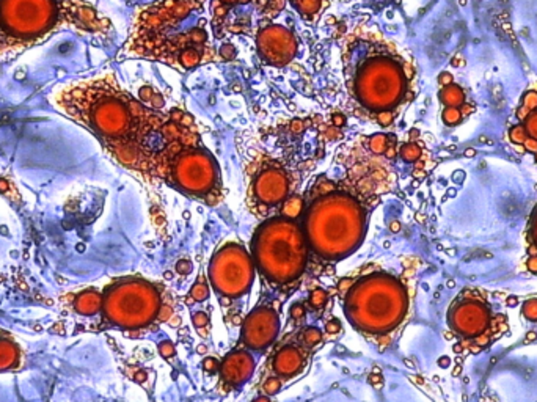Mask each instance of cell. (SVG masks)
I'll return each instance as SVG.
<instances>
[{
	"label": "cell",
	"mask_w": 537,
	"mask_h": 402,
	"mask_svg": "<svg viewBox=\"0 0 537 402\" xmlns=\"http://www.w3.org/2000/svg\"><path fill=\"white\" fill-rule=\"evenodd\" d=\"M52 104L101 142L115 161L146 178L179 143L200 135L193 116L181 109L162 112L124 90L114 74L80 79L55 90Z\"/></svg>",
	"instance_id": "cell-1"
},
{
	"label": "cell",
	"mask_w": 537,
	"mask_h": 402,
	"mask_svg": "<svg viewBox=\"0 0 537 402\" xmlns=\"http://www.w3.org/2000/svg\"><path fill=\"white\" fill-rule=\"evenodd\" d=\"M206 0H156L132 20L121 57L145 59L191 71L212 63L219 54L209 41Z\"/></svg>",
	"instance_id": "cell-2"
},
{
	"label": "cell",
	"mask_w": 537,
	"mask_h": 402,
	"mask_svg": "<svg viewBox=\"0 0 537 402\" xmlns=\"http://www.w3.org/2000/svg\"><path fill=\"white\" fill-rule=\"evenodd\" d=\"M343 60L347 92L361 112L374 118L394 114L402 101L411 98L409 80L414 69L380 35L352 33Z\"/></svg>",
	"instance_id": "cell-3"
},
{
	"label": "cell",
	"mask_w": 537,
	"mask_h": 402,
	"mask_svg": "<svg viewBox=\"0 0 537 402\" xmlns=\"http://www.w3.org/2000/svg\"><path fill=\"white\" fill-rule=\"evenodd\" d=\"M111 24L87 0H0V60L60 30L107 35Z\"/></svg>",
	"instance_id": "cell-4"
},
{
	"label": "cell",
	"mask_w": 537,
	"mask_h": 402,
	"mask_svg": "<svg viewBox=\"0 0 537 402\" xmlns=\"http://www.w3.org/2000/svg\"><path fill=\"white\" fill-rule=\"evenodd\" d=\"M313 203L306 212V234L318 252L341 256L360 244L365 234L366 209L337 183L322 178L313 189Z\"/></svg>",
	"instance_id": "cell-5"
},
{
	"label": "cell",
	"mask_w": 537,
	"mask_h": 402,
	"mask_svg": "<svg viewBox=\"0 0 537 402\" xmlns=\"http://www.w3.org/2000/svg\"><path fill=\"white\" fill-rule=\"evenodd\" d=\"M159 178L179 187V190L205 198L209 205L222 200L219 165L201 138L179 145L165 159Z\"/></svg>",
	"instance_id": "cell-6"
},
{
	"label": "cell",
	"mask_w": 537,
	"mask_h": 402,
	"mask_svg": "<svg viewBox=\"0 0 537 402\" xmlns=\"http://www.w3.org/2000/svg\"><path fill=\"white\" fill-rule=\"evenodd\" d=\"M255 255L261 266L277 280H288L301 272L305 261V239L289 219H272L255 236Z\"/></svg>",
	"instance_id": "cell-7"
},
{
	"label": "cell",
	"mask_w": 537,
	"mask_h": 402,
	"mask_svg": "<svg viewBox=\"0 0 537 402\" xmlns=\"http://www.w3.org/2000/svg\"><path fill=\"white\" fill-rule=\"evenodd\" d=\"M449 329L465 343V349L478 353L507 331L505 315L493 313L487 294L469 288L449 308Z\"/></svg>",
	"instance_id": "cell-8"
},
{
	"label": "cell",
	"mask_w": 537,
	"mask_h": 402,
	"mask_svg": "<svg viewBox=\"0 0 537 402\" xmlns=\"http://www.w3.org/2000/svg\"><path fill=\"white\" fill-rule=\"evenodd\" d=\"M157 310V296L140 283H124L111 289L106 299V313L111 322L137 327L148 322Z\"/></svg>",
	"instance_id": "cell-9"
},
{
	"label": "cell",
	"mask_w": 537,
	"mask_h": 402,
	"mask_svg": "<svg viewBox=\"0 0 537 402\" xmlns=\"http://www.w3.org/2000/svg\"><path fill=\"white\" fill-rule=\"evenodd\" d=\"M256 49L260 57L270 66L282 68L289 65L296 57L297 39L288 27L269 24L256 35Z\"/></svg>",
	"instance_id": "cell-10"
},
{
	"label": "cell",
	"mask_w": 537,
	"mask_h": 402,
	"mask_svg": "<svg viewBox=\"0 0 537 402\" xmlns=\"http://www.w3.org/2000/svg\"><path fill=\"white\" fill-rule=\"evenodd\" d=\"M252 192L255 201L263 206L280 205L289 193V178L280 164L267 162L256 175Z\"/></svg>",
	"instance_id": "cell-11"
},
{
	"label": "cell",
	"mask_w": 537,
	"mask_h": 402,
	"mask_svg": "<svg viewBox=\"0 0 537 402\" xmlns=\"http://www.w3.org/2000/svg\"><path fill=\"white\" fill-rule=\"evenodd\" d=\"M248 322L258 325V330L247 331V341L253 348H263L272 341L277 331V317L269 310H261L248 319Z\"/></svg>",
	"instance_id": "cell-12"
},
{
	"label": "cell",
	"mask_w": 537,
	"mask_h": 402,
	"mask_svg": "<svg viewBox=\"0 0 537 402\" xmlns=\"http://www.w3.org/2000/svg\"><path fill=\"white\" fill-rule=\"evenodd\" d=\"M252 358L246 355V353H234V355H229L225 365H223V374L234 384L242 382L252 372Z\"/></svg>",
	"instance_id": "cell-13"
},
{
	"label": "cell",
	"mask_w": 537,
	"mask_h": 402,
	"mask_svg": "<svg viewBox=\"0 0 537 402\" xmlns=\"http://www.w3.org/2000/svg\"><path fill=\"white\" fill-rule=\"evenodd\" d=\"M302 368L301 353L294 349H284L275 358V370L282 376H292Z\"/></svg>",
	"instance_id": "cell-14"
},
{
	"label": "cell",
	"mask_w": 537,
	"mask_h": 402,
	"mask_svg": "<svg viewBox=\"0 0 537 402\" xmlns=\"http://www.w3.org/2000/svg\"><path fill=\"white\" fill-rule=\"evenodd\" d=\"M101 303H102V299L99 293H96V291H85V293H82L78 296V299H76V310L79 311L80 315H95L97 310L101 308Z\"/></svg>",
	"instance_id": "cell-15"
},
{
	"label": "cell",
	"mask_w": 537,
	"mask_h": 402,
	"mask_svg": "<svg viewBox=\"0 0 537 402\" xmlns=\"http://www.w3.org/2000/svg\"><path fill=\"white\" fill-rule=\"evenodd\" d=\"M19 363V349L8 339H0V371L15 368Z\"/></svg>",
	"instance_id": "cell-16"
},
{
	"label": "cell",
	"mask_w": 537,
	"mask_h": 402,
	"mask_svg": "<svg viewBox=\"0 0 537 402\" xmlns=\"http://www.w3.org/2000/svg\"><path fill=\"white\" fill-rule=\"evenodd\" d=\"M252 0H212L211 4V13H212V27L217 29L219 23H222L223 18H227L229 8H234L237 5H246L250 4Z\"/></svg>",
	"instance_id": "cell-17"
},
{
	"label": "cell",
	"mask_w": 537,
	"mask_h": 402,
	"mask_svg": "<svg viewBox=\"0 0 537 402\" xmlns=\"http://www.w3.org/2000/svg\"><path fill=\"white\" fill-rule=\"evenodd\" d=\"M291 2L303 18L318 16L325 6L324 0H291Z\"/></svg>",
	"instance_id": "cell-18"
},
{
	"label": "cell",
	"mask_w": 537,
	"mask_h": 402,
	"mask_svg": "<svg viewBox=\"0 0 537 402\" xmlns=\"http://www.w3.org/2000/svg\"><path fill=\"white\" fill-rule=\"evenodd\" d=\"M303 211V201L301 197H291L289 200L284 201V205L282 207V214L284 217L288 219H296L302 214Z\"/></svg>",
	"instance_id": "cell-19"
},
{
	"label": "cell",
	"mask_w": 537,
	"mask_h": 402,
	"mask_svg": "<svg viewBox=\"0 0 537 402\" xmlns=\"http://www.w3.org/2000/svg\"><path fill=\"white\" fill-rule=\"evenodd\" d=\"M528 253L529 260L526 266L531 272L537 274V225L533 228V231L528 234Z\"/></svg>",
	"instance_id": "cell-20"
},
{
	"label": "cell",
	"mask_w": 537,
	"mask_h": 402,
	"mask_svg": "<svg viewBox=\"0 0 537 402\" xmlns=\"http://www.w3.org/2000/svg\"><path fill=\"white\" fill-rule=\"evenodd\" d=\"M368 147H369V151H371L373 154H385V151L390 147V140H388L387 135L374 134V135L369 137Z\"/></svg>",
	"instance_id": "cell-21"
},
{
	"label": "cell",
	"mask_w": 537,
	"mask_h": 402,
	"mask_svg": "<svg viewBox=\"0 0 537 402\" xmlns=\"http://www.w3.org/2000/svg\"><path fill=\"white\" fill-rule=\"evenodd\" d=\"M420 154H421V150L415 143H407L401 148V156H402L404 161H407V162L416 161V159L420 157Z\"/></svg>",
	"instance_id": "cell-22"
},
{
	"label": "cell",
	"mask_w": 537,
	"mask_h": 402,
	"mask_svg": "<svg viewBox=\"0 0 537 402\" xmlns=\"http://www.w3.org/2000/svg\"><path fill=\"white\" fill-rule=\"evenodd\" d=\"M523 316L533 322L537 321V299H531L523 305Z\"/></svg>",
	"instance_id": "cell-23"
},
{
	"label": "cell",
	"mask_w": 537,
	"mask_h": 402,
	"mask_svg": "<svg viewBox=\"0 0 537 402\" xmlns=\"http://www.w3.org/2000/svg\"><path fill=\"white\" fill-rule=\"evenodd\" d=\"M207 294H209L207 286L205 285V283H201V281L197 283V285H195L192 288V291H191V297H192L193 300H205L206 297H207Z\"/></svg>",
	"instance_id": "cell-24"
},
{
	"label": "cell",
	"mask_w": 537,
	"mask_h": 402,
	"mask_svg": "<svg viewBox=\"0 0 537 402\" xmlns=\"http://www.w3.org/2000/svg\"><path fill=\"white\" fill-rule=\"evenodd\" d=\"M325 302H327V294H325V291H322V289H316L310 297L311 307H315V308L324 307Z\"/></svg>",
	"instance_id": "cell-25"
},
{
	"label": "cell",
	"mask_w": 537,
	"mask_h": 402,
	"mask_svg": "<svg viewBox=\"0 0 537 402\" xmlns=\"http://www.w3.org/2000/svg\"><path fill=\"white\" fill-rule=\"evenodd\" d=\"M457 90H456V87H449V88H446L445 90V93H443V99H445V102L446 104H452V106H454V104H459L460 101H459V98H457Z\"/></svg>",
	"instance_id": "cell-26"
},
{
	"label": "cell",
	"mask_w": 537,
	"mask_h": 402,
	"mask_svg": "<svg viewBox=\"0 0 537 402\" xmlns=\"http://www.w3.org/2000/svg\"><path fill=\"white\" fill-rule=\"evenodd\" d=\"M234 55H236L234 46H231V44H225V46H222V47H220L219 57L223 59L225 61H229L231 59H234Z\"/></svg>",
	"instance_id": "cell-27"
},
{
	"label": "cell",
	"mask_w": 537,
	"mask_h": 402,
	"mask_svg": "<svg viewBox=\"0 0 537 402\" xmlns=\"http://www.w3.org/2000/svg\"><path fill=\"white\" fill-rule=\"evenodd\" d=\"M282 382L278 379H269L266 384H264V391L267 394H275L278 390H280Z\"/></svg>",
	"instance_id": "cell-28"
},
{
	"label": "cell",
	"mask_w": 537,
	"mask_h": 402,
	"mask_svg": "<svg viewBox=\"0 0 537 402\" xmlns=\"http://www.w3.org/2000/svg\"><path fill=\"white\" fill-rule=\"evenodd\" d=\"M443 118H445V121H446V123H448V124H452V123H457V121H459L460 114H459V110H456L454 107H449V109H446V110H445Z\"/></svg>",
	"instance_id": "cell-29"
},
{
	"label": "cell",
	"mask_w": 537,
	"mask_h": 402,
	"mask_svg": "<svg viewBox=\"0 0 537 402\" xmlns=\"http://www.w3.org/2000/svg\"><path fill=\"white\" fill-rule=\"evenodd\" d=\"M319 339L320 334L316 329H310L308 331H305V343L308 346H315L316 343H319Z\"/></svg>",
	"instance_id": "cell-30"
},
{
	"label": "cell",
	"mask_w": 537,
	"mask_h": 402,
	"mask_svg": "<svg viewBox=\"0 0 537 402\" xmlns=\"http://www.w3.org/2000/svg\"><path fill=\"white\" fill-rule=\"evenodd\" d=\"M160 353H162V357H165V358L173 357V355H174V348H173V344L169 343V341H165V343L160 344Z\"/></svg>",
	"instance_id": "cell-31"
},
{
	"label": "cell",
	"mask_w": 537,
	"mask_h": 402,
	"mask_svg": "<svg viewBox=\"0 0 537 402\" xmlns=\"http://www.w3.org/2000/svg\"><path fill=\"white\" fill-rule=\"evenodd\" d=\"M176 270H178V274H181V275H187L192 270V264H191L189 261H186V260L178 261Z\"/></svg>",
	"instance_id": "cell-32"
},
{
	"label": "cell",
	"mask_w": 537,
	"mask_h": 402,
	"mask_svg": "<svg viewBox=\"0 0 537 402\" xmlns=\"http://www.w3.org/2000/svg\"><path fill=\"white\" fill-rule=\"evenodd\" d=\"M206 322H207L206 313H203V311H198V313H195L193 324L197 325V327H203V325H206Z\"/></svg>",
	"instance_id": "cell-33"
},
{
	"label": "cell",
	"mask_w": 537,
	"mask_h": 402,
	"mask_svg": "<svg viewBox=\"0 0 537 402\" xmlns=\"http://www.w3.org/2000/svg\"><path fill=\"white\" fill-rule=\"evenodd\" d=\"M203 366L207 372H214L215 370L219 368V362L215 358H206L203 362Z\"/></svg>",
	"instance_id": "cell-34"
},
{
	"label": "cell",
	"mask_w": 537,
	"mask_h": 402,
	"mask_svg": "<svg viewBox=\"0 0 537 402\" xmlns=\"http://www.w3.org/2000/svg\"><path fill=\"white\" fill-rule=\"evenodd\" d=\"M325 329H327V331H329V334H332V335H334V334H339V330H341V324H339L338 321H334V319H333V321H329V322H327Z\"/></svg>",
	"instance_id": "cell-35"
},
{
	"label": "cell",
	"mask_w": 537,
	"mask_h": 402,
	"mask_svg": "<svg viewBox=\"0 0 537 402\" xmlns=\"http://www.w3.org/2000/svg\"><path fill=\"white\" fill-rule=\"evenodd\" d=\"M171 317H173V310H171V307H164L162 311H160V315H159V319H160V321H162V322H167V321H170Z\"/></svg>",
	"instance_id": "cell-36"
},
{
	"label": "cell",
	"mask_w": 537,
	"mask_h": 402,
	"mask_svg": "<svg viewBox=\"0 0 537 402\" xmlns=\"http://www.w3.org/2000/svg\"><path fill=\"white\" fill-rule=\"evenodd\" d=\"M332 121H333V126L341 128V126H344L346 116H344V115H341V114H334V115L332 116Z\"/></svg>",
	"instance_id": "cell-37"
},
{
	"label": "cell",
	"mask_w": 537,
	"mask_h": 402,
	"mask_svg": "<svg viewBox=\"0 0 537 402\" xmlns=\"http://www.w3.org/2000/svg\"><path fill=\"white\" fill-rule=\"evenodd\" d=\"M291 313H292V317L301 319L305 315V310H303L302 305H294V307L291 308Z\"/></svg>",
	"instance_id": "cell-38"
},
{
	"label": "cell",
	"mask_w": 537,
	"mask_h": 402,
	"mask_svg": "<svg viewBox=\"0 0 537 402\" xmlns=\"http://www.w3.org/2000/svg\"><path fill=\"white\" fill-rule=\"evenodd\" d=\"M369 382L378 386L382 384V376H379V374H371V376H369Z\"/></svg>",
	"instance_id": "cell-39"
},
{
	"label": "cell",
	"mask_w": 537,
	"mask_h": 402,
	"mask_svg": "<svg viewBox=\"0 0 537 402\" xmlns=\"http://www.w3.org/2000/svg\"><path fill=\"white\" fill-rule=\"evenodd\" d=\"M383 156H385L387 159H393V157L396 156V150H394V147H393V145H390V147H388V150L385 151V154H383Z\"/></svg>",
	"instance_id": "cell-40"
},
{
	"label": "cell",
	"mask_w": 537,
	"mask_h": 402,
	"mask_svg": "<svg viewBox=\"0 0 537 402\" xmlns=\"http://www.w3.org/2000/svg\"><path fill=\"white\" fill-rule=\"evenodd\" d=\"M352 280H341V283H339V291H346L349 286H351L352 285Z\"/></svg>",
	"instance_id": "cell-41"
},
{
	"label": "cell",
	"mask_w": 537,
	"mask_h": 402,
	"mask_svg": "<svg viewBox=\"0 0 537 402\" xmlns=\"http://www.w3.org/2000/svg\"><path fill=\"white\" fill-rule=\"evenodd\" d=\"M526 148H529V151H537V142L526 140Z\"/></svg>",
	"instance_id": "cell-42"
},
{
	"label": "cell",
	"mask_w": 537,
	"mask_h": 402,
	"mask_svg": "<svg viewBox=\"0 0 537 402\" xmlns=\"http://www.w3.org/2000/svg\"><path fill=\"white\" fill-rule=\"evenodd\" d=\"M449 82H451V75L449 74H442V78H440V84H449Z\"/></svg>",
	"instance_id": "cell-43"
},
{
	"label": "cell",
	"mask_w": 537,
	"mask_h": 402,
	"mask_svg": "<svg viewBox=\"0 0 537 402\" xmlns=\"http://www.w3.org/2000/svg\"><path fill=\"white\" fill-rule=\"evenodd\" d=\"M169 322L173 325V327H178V325L181 324V317H178V316H173Z\"/></svg>",
	"instance_id": "cell-44"
},
{
	"label": "cell",
	"mask_w": 537,
	"mask_h": 402,
	"mask_svg": "<svg viewBox=\"0 0 537 402\" xmlns=\"http://www.w3.org/2000/svg\"><path fill=\"white\" fill-rule=\"evenodd\" d=\"M197 352L200 353V355H205V353L207 352V348H206V346H205V344H200V346H198V348H197Z\"/></svg>",
	"instance_id": "cell-45"
},
{
	"label": "cell",
	"mask_w": 537,
	"mask_h": 402,
	"mask_svg": "<svg viewBox=\"0 0 537 402\" xmlns=\"http://www.w3.org/2000/svg\"><path fill=\"white\" fill-rule=\"evenodd\" d=\"M526 115H528V107H523L519 110V118H521V120L523 118H526Z\"/></svg>",
	"instance_id": "cell-46"
},
{
	"label": "cell",
	"mask_w": 537,
	"mask_h": 402,
	"mask_svg": "<svg viewBox=\"0 0 537 402\" xmlns=\"http://www.w3.org/2000/svg\"><path fill=\"white\" fill-rule=\"evenodd\" d=\"M135 379H137V382H145V380H146V372H138Z\"/></svg>",
	"instance_id": "cell-47"
},
{
	"label": "cell",
	"mask_w": 537,
	"mask_h": 402,
	"mask_svg": "<svg viewBox=\"0 0 537 402\" xmlns=\"http://www.w3.org/2000/svg\"><path fill=\"white\" fill-rule=\"evenodd\" d=\"M198 334H200L201 336H207L209 331H207L205 327H198Z\"/></svg>",
	"instance_id": "cell-48"
},
{
	"label": "cell",
	"mask_w": 537,
	"mask_h": 402,
	"mask_svg": "<svg viewBox=\"0 0 537 402\" xmlns=\"http://www.w3.org/2000/svg\"><path fill=\"white\" fill-rule=\"evenodd\" d=\"M474 152H476V151L470 148V150H466V151H465V156H466V157H473V156H474Z\"/></svg>",
	"instance_id": "cell-49"
},
{
	"label": "cell",
	"mask_w": 537,
	"mask_h": 402,
	"mask_svg": "<svg viewBox=\"0 0 537 402\" xmlns=\"http://www.w3.org/2000/svg\"><path fill=\"white\" fill-rule=\"evenodd\" d=\"M392 231H399V224H397V221H393L392 224Z\"/></svg>",
	"instance_id": "cell-50"
},
{
	"label": "cell",
	"mask_w": 537,
	"mask_h": 402,
	"mask_svg": "<svg viewBox=\"0 0 537 402\" xmlns=\"http://www.w3.org/2000/svg\"><path fill=\"white\" fill-rule=\"evenodd\" d=\"M164 276H165L167 280H171V279H173V274H171V272H165V274H164Z\"/></svg>",
	"instance_id": "cell-51"
},
{
	"label": "cell",
	"mask_w": 537,
	"mask_h": 402,
	"mask_svg": "<svg viewBox=\"0 0 537 402\" xmlns=\"http://www.w3.org/2000/svg\"><path fill=\"white\" fill-rule=\"evenodd\" d=\"M255 402H270L269 399H266V398H260V399H256Z\"/></svg>",
	"instance_id": "cell-52"
},
{
	"label": "cell",
	"mask_w": 537,
	"mask_h": 402,
	"mask_svg": "<svg viewBox=\"0 0 537 402\" xmlns=\"http://www.w3.org/2000/svg\"><path fill=\"white\" fill-rule=\"evenodd\" d=\"M460 5H466V0H459Z\"/></svg>",
	"instance_id": "cell-53"
}]
</instances>
